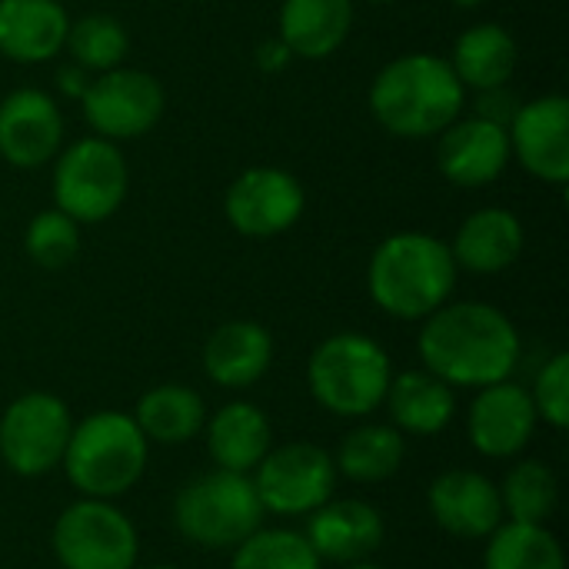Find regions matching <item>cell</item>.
<instances>
[{"label":"cell","instance_id":"cell-1","mask_svg":"<svg viewBox=\"0 0 569 569\" xmlns=\"http://www.w3.org/2000/svg\"><path fill=\"white\" fill-rule=\"evenodd\" d=\"M423 370L453 390H483L510 380L520 363L517 323L493 303L450 300L433 310L417 337Z\"/></svg>","mask_w":569,"mask_h":569},{"label":"cell","instance_id":"cell-2","mask_svg":"<svg viewBox=\"0 0 569 569\" xmlns=\"http://www.w3.org/2000/svg\"><path fill=\"white\" fill-rule=\"evenodd\" d=\"M373 120L400 140H430L463 117L467 87L437 53H400L370 83Z\"/></svg>","mask_w":569,"mask_h":569},{"label":"cell","instance_id":"cell-3","mask_svg":"<svg viewBox=\"0 0 569 569\" xmlns=\"http://www.w3.org/2000/svg\"><path fill=\"white\" fill-rule=\"evenodd\" d=\"M457 277L460 267L447 240L423 230H400L377 243L367 263V293L393 320H427L450 303Z\"/></svg>","mask_w":569,"mask_h":569},{"label":"cell","instance_id":"cell-4","mask_svg":"<svg viewBox=\"0 0 569 569\" xmlns=\"http://www.w3.org/2000/svg\"><path fill=\"white\" fill-rule=\"evenodd\" d=\"M147 460L150 443L137 420L120 410H97L73 423L60 467L80 497L120 500L140 483Z\"/></svg>","mask_w":569,"mask_h":569},{"label":"cell","instance_id":"cell-5","mask_svg":"<svg viewBox=\"0 0 569 569\" xmlns=\"http://www.w3.org/2000/svg\"><path fill=\"white\" fill-rule=\"evenodd\" d=\"M393 363L383 343L367 333L343 330L320 340L307 360V387L317 407L340 420H363L387 400Z\"/></svg>","mask_w":569,"mask_h":569},{"label":"cell","instance_id":"cell-6","mask_svg":"<svg viewBox=\"0 0 569 569\" xmlns=\"http://www.w3.org/2000/svg\"><path fill=\"white\" fill-rule=\"evenodd\" d=\"M263 503L247 473L210 470L173 497L177 533L200 550H233L263 527Z\"/></svg>","mask_w":569,"mask_h":569},{"label":"cell","instance_id":"cell-7","mask_svg":"<svg viewBox=\"0 0 569 569\" xmlns=\"http://www.w3.org/2000/svg\"><path fill=\"white\" fill-rule=\"evenodd\" d=\"M53 207L70 220L103 223L110 220L130 190V170L113 140L80 137L70 147H60L53 157Z\"/></svg>","mask_w":569,"mask_h":569},{"label":"cell","instance_id":"cell-8","mask_svg":"<svg viewBox=\"0 0 569 569\" xmlns=\"http://www.w3.org/2000/svg\"><path fill=\"white\" fill-rule=\"evenodd\" d=\"M53 557L63 569H133L140 537L113 500L80 497L50 530Z\"/></svg>","mask_w":569,"mask_h":569},{"label":"cell","instance_id":"cell-9","mask_svg":"<svg viewBox=\"0 0 569 569\" xmlns=\"http://www.w3.org/2000/svg\"><path fill=\"white\" fill-rule=\"evenodd\" d=\"M70 430L73 417L60 397L23 393L0 413V460L17 477H47L63 463Z\"/></svg>","mask_w":569,"mask_h":569},{"label":"cell","instance_id":"cell-10","mask_svg":"<svg viewBox=\"0 0 569 569\" xmlns=\"http://www.w3.org/2000/svg\"><path fill=\"white\" fill-rule=\"evenodd\" d=\"M337 463L330 450L310 440H290L270 447V453L250 473L253 490L263 503V513L277 517H307L337 490Z\"/></svg>","mask_w":569,"mask_h":569},{"label":"cell","instance_id":"cell-11","mask_svg":"<svg viewBox=\"0 0 569 569\" xmlns=\"http://www.w3.org/2000/svg\"><path fill=\"white\" fill-rule=\"evenodd\" d=\"M80 107H83V120L97 137L120 143L150 133L160 123L167 110V90L147 70L113 67L90 77Z\"/></svg>","mask_w":569,"mask_h":569},{"label":"cell","instance_id":"cell-12","mask_svg":"<svg viewBox=\"0 0 569 569\" xmlns=\"http://www.w3.org/2000/svg\"><path fill=\"white\" fill-rule=\"evenodd\" d=\"M307 210L303 183L280 167H250L223 193L227 223L250 240H270L300 223Z\"/></svg>","mask_w":569,"mask_h":569},{"label":"cell","instance_id":"cell-13","mask_svg":"<svg viewBox=\"0 0 569 569\" xmlns=\"http://www.w3.org/2000/svg\"><path fill=\"white\" fill-rule=\"evenodd\" d=\"M540 427L533 397L513 380L490 383L477 390L467 410V437L473 450L487 460H517Z\"/></svg>","mask_w":569,"mask_h":569},{"label":"cell","instance_id":"cell-14","mask_svg":"<svg viewBox=\"0 0 569 569\" xmlns=\"http://www.w3.org/2000/svg\"><path fill=\"white\" fill-rule=\"evenodd\" d=\"M510 153L517 163L553 187L569 180V100L563 93H543L517 107L510 127Z\"/></svg>","mask_w":569,"mask_h":569},{"label":"cell","instance_id":"cell-15","mask_svg":"<svg viewBox=\"0 0 569 569\" xmlns=\"http://www.w3.org/2000/svg\"><path fill=\"white\" fill-rule=\"evenodd\" d=\"M63 147V113L47 90L20 87L0 100V157L17 170L50 163Z\"/></svg>","mask_w":569,"mask_h":569},{"label":"cell","instance_id":"cell-16","mask_svg":"<svg viewBox=\"0 0 569 569\" xmlns=\"http://www.w3.org/2000/svg\"><path fill=\"white\" fill-rule=\"evenodd\" d=\"M510 133L487 117H457L437 133V170L453 187H490L510 167Z\"/></svg>","mask_w":569,"mask_h":569},{"label":"cell","instance_id":"cell-17","mask_svg":"<svg viewBox=\"0 0 569 569\" xmlns=\"http://www.w3.org/2000/svg\"><path fill=\"white\" fill-rule=\"evenodd\" d=\"M433 523L457 540H487L503 523L500 487L480 470H443L427 490Z\"/></svg>","mask_w":569,"mask_h":569},{"label":"cell","instance_id":"cell-18","mask_svg":"<svg viewBox=\"0 0 569 569\" xmlns=\"http://www.w3.org/2000/svg\"><path fill=\"white\" fill-rule=\"evenodd\" d=\"M307 543L320 557V563H360L370 560L387 537L383 513L367 500H327L313 513H307L303 527Z\"/></svg>","mask_w":569,"mask_h":569},{"label":"cell","instance_id":"cell-19","mask_svg":"<svg viewBox=\"0 0 569 569\" xmlns=\"http://www.w3.org/2000/svg\"><path fill=\"white\" fill-rule=\"evenodd\" d=\"M527 247V230L520 217L507 207H480L473 210L450 243V253L460 270L477 277H493L510 270Z\"/></svg>","mask_w":569,"mask_h":569},{"label":"cell","instance_id":"cell-20","mask_svg":"<svg viewBox=\"0 0 569 569\" xmlns=\"http://www.w3.org/2000/svg\"><path fill=\"white\" fill-rule=\"evenodd\" d=\"M273 363V337L257 320L220 323L203 343V373L223 390H247L267 377Z\"/></svg>","mask_w":569,"mask_h":569},{"label":"cell","instance_id":"cell-21","mask_svg":"<svg viewBox=\"0 0 569 569\" xmlns=\"http://www.w3.org/2000/svg\"><path fill=\"white\" fill-rule=\"evenodd\" d=\"M70 13L60 0H0V57L47 63L63 53Z\"/></svg>","mask_w":569,"mask_h":569},{"label":"cell","instance_id":"cell-22","mask_svg":"<svg viewBox=\"0 0 569 569\" xmlns=\"http://www.w3.org/2000/svg\"><path fill=\"white\" fill-rule=\"evenodd\" d=\"M203 433L213 467L247 477L273 447V427L267 413L250 400H230L220 410L207 413Z\"/></svg>","mask_w":569,"mask_h":569},{"label":"cell","instance_id":"cell-23","mask_svg":"<svg viewBox=\"0 0 569 569\" xmlns=\"http://www.w3.org/2000/svg\"><path fill=\"white\" fill-rule=\"evenodd\" d=\"M353 17V0H283L277 37L300 60H327L347 43Z\"/></svg>","mask_w":569,"mask_h":569},{"label":"cell","instance_id":"cell-24","mask_svg":"<svg viewBox=\"0 0 569 569\" xmlns=\"http://www.w3.org/2000/svg\"><path fill=\"white\" fill-rule=\"evenodd\" d=\"M383 407L403 437H437L457 417V390L430 370H403L390 380Z\"/></svg>","mask_w":569,"mask_h":569},{"label":"cell","instance_id":"cell-25","mask_svg":"<svg viewBox=\"0 0 569 569\" xmlns=\"http://www.w3.org/2000/svg\"><path fill=\"white\" fill-rule=\"evenodd\" d=\"M520 47L517 37L500 23H473L453 43L450 67L463 87L473 90H497L507 87L517 73Z\"/></svg>","mask_w":569,"mask_h":569},{"label":"cell","instance_id":"cell-26","mask_svg":"<svg viewBox=\"0 0 569 569\" xmlns=\"http://www.w3.org/2000/svg\"><path fill=\"white\" fill-rule=\"evenodd\" d=\"M130 417L137 420L140 433L147 437V443L183 447L197 433H203L207 403L187 383H160V387H150L137 400V407H133Z\"/></svg>","mask_w":569,"mask_h":569},{"label":"cell","instance_id":"cell-27","mask_svg":"<svg viewBox=\"0 0 569 569\" xmlns=\"http://www.w3.org/2000/svg\"><path fill=\"white\" fill-rule=\"evenodd\" d=\"M407 437L393 423H360L337 447V473L353 483H383L400 473Z\"/></svg>","mask_w":569,"mask_h":569},{"label":"cell","instance_id":"cell-28","mask_svg":"<svg viewBox=\"0 0 569 569\" xmlns=\"http://www.w3.org/2000/svg\"><path fill=\"white\" fill-rule=\"evenodd\" d=\"M483 569H567V553L547 523L503 520L487 537Z\"/></svg>","mask_w":569,"mask_h":569},{"label":"cell","instance_id":"cell-29","mask_svg":"<svg viewBox=\"0 0 569 569\" xmlns=\"http://www.w3.org/2000/svg\"><path fill=\"white\" fill-rule=\"evenodd\" d=\"M500 503L510 523H547L560 503L557 473L543 460H517L500 483Z\"/></svg>","mask_w":569,"mask_h":569},{"label":"cell","instance_id":"cell-30","mask_svg":"<svg viewBox=\"0 0 569 569\" xmlns=\"http://www.w3.org/2000/svg\"><path fill=\"white\" fill-rule=\"evenodd\" d=\"M63 50L87 73H103L123 67L130 50V33L113 13H83L80 20H70Z\"/></svg>","mask_w":569,"mask_h":569},{"label":"cell","instance_id":"cell-31","mask_svg":"<svg viewBox=\"0 0 569 569\" xmlns=\"http://www.w3.org/2000/svg\"><path fill=\"white\" fill-rule=\"evenodd\" d=\"M230 569H323V563L300 530L260 527L253 537L233 547Z\"/></svg>","mask_w":569,"mask_h":569},{"label":"cell","instance_id":"cell-32","mask_svg":"<svg viewBox=\"0 0 569 569\" xmlns=\"http://www.w3.org/2000/svg\"><path fill=\"white\" fill-rule=\"evenodd\" d=\"M23 250L37 267L63 270L80 253V223L57 207L40 210L23 230Z\"/></svg>","mask_w":569,"mask_h":569},{"label":"cell","instance_id":"cell-33","mask_svg":"<svg viewBox=\"0 0 569 569\" xmlns=\"http://www.w3.org/2000/svg\"><path fill=\"white\" fill-rule=\"evenodd\" d=\"M537 417L553 427V430H567L569 427V353H553L543 370L537 373V383L530 390Z\"/></svg>","mask_w":569,"mask_h":569},{"label":"cell","instance_id":"cell-34","mask_svg":"<svg viewBox=\"0 0 569 569\" xmlns=\"http://www.w3.org/2000/svg\"><path fill=\"white\" fill-rule=\"evenodd\" d=\"M517 100L507 93V87H497V90H480V100H477V117H487L500 127H510L513 113H517Z\"/></svg>","mask_w":569,"mask_h":569},{"label":"cell","instance_id":"cell-35","mask_svg":"<svg viewBox=\"0 0 569 569\" xmlns=\"http://www.w3.org/2000/svg\"><path fill=\"white\" fill-rule=\"evenodd\" d=\"M253 60H257V67H260L263 73H277V70H283V67L293 60V53L287 50V43H283L280 37H267V40L257 47Z\"/></svg>","mask_w":569,"mask_h":569},{"label":"cell","instance_id":"cell-36","mask_svg":"<svg viewBox=\"0 0 569 569\" xmlns=\"http://www.w3.org/2000/svg\"><path fill=\"white\" fill-rule=\"evenodd\" d=\"M57 87H60V93L80 100L87 93V87H90V73L83 67H77V63H67V67L57 70Z\"/></svg>","mask_w":569,"mask_h":569},{"label":"cell","instance_id":"cell-37","mask_svg":"<svg viewBox=\"0 0 569 569\" xmlns=\"http://www.w3.org/2000/svg\"><path fill=\"white\" fill-rule=\"evenodd\" d=\"M343 569H387V567H380V563H373V560H360V563H347Z\"/></svg>","mask_w":569,"mask_h":569},{"label":"cell","instance_id":"cell-38","mask_svg":"<svg viewBox=\"0 0 569 569\" xmlns=\"http://www.w3.org/2000/svg\"><path fill=\"white\" fill-rule=\"evenodd\" d=\"M453 7H463V10H473V7H480L483 0H450Z\"/></svg>","mask_w":569,"mask_h":569},{"label":"cell","instance_id":"cell-39","mask_svg":"<svg viewBox=\"0 0 569 569\" xmlns=\"http://www.w3.org/2000/svg\"><path fill=\"white\" fill-rule=\"evenodd\" d=\"M133 569H180V567H170V563H153V567H133Z\"/></svg>","mask_w":569,"mask_h":569},{"label":"cell","instance_id":"cell-40","mask_svg":"<svg viewBox=\"0 0 569 569\" xmlns=\"http://www.w3.org/2000/svg\"><path fill=\"white\" fill-rule=\"evenodd\" d=\"M370 3H393V0H370Z\"/></svg>","mask_w":569,"mask_h":569}]
</instances>
